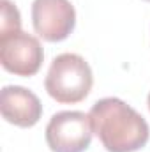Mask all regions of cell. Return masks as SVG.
Here are the masks:
<instances>
[{
  "mask_svg": "<svg viewBox=\"0 0 150 152\" xmlns=\"http://www.w3.org/2000/svg\"><path fill=\"white\" fill-rule=\"evenodd\" d=\"M90 122L108 152H134L147 145L150 127L133 106L118 97L99 99L90 108Z\"/></svg>",
  "mask_w": 150,
  "mask_h": 152,
  "instance_id": "6da1fadb",
  "label": "cell"
},
{
  "mask_svg": "<svg viewBox=\"0 0 150 152\" xmlns=\"http://www.w3.org/2000/svg\"><path fill=\"white\" fill-rule=\"evenodd\" d=\"M94 85V75L88 62L78 53L57 55L48 69L44 88L57 103L74 104L83 101Z\"/></svg>",
  "mask_w": 150,
  "mask_h": 152,
  "instance_id": "7a4b0ae2",
  "label": "cell"
},
{
  "mask_svg": "<svg viewBox=\"0 0 150 152\" xmlns=\"http://www.w3.org/2000/svg\"><path fill=\"white\" fill-rule=\"evenodd\" d=\"M92 122L83 112H58L44 131L51 152H85L92 142Z\"/></svg>",
  "mask_w": 150,
  "mask_h": 152,
  "instance_id": "3957f363",
  "label": "cell"
},
{
  "mask_svg": "<svg viewBox=\"0 0 150 152\" xmlns=\"http://www.w3.org/2000/svg\"><path fill=\"white\" fill-rule=\"evenodd\" d=\"M44 51L37 37L23 30L0 36V62L7 73L16 76H34L41 69Z\"/></svg>",
  "mask_w": 150,
  "mask_h": 152,
  "instance_id": "277c9868",
  "label": "cell"
},
{
  "mask_svg": "<svg viewBox=\"0 0 150 152\" xmlns=\"http://www.w3.org/2000/svg\"><path fill=\"white\" fill-rule=\"evenodd\" d=\"M32 23L36 34L44 41H64L76 27L74 5L69 0H34Z\"/></svg>",
  "mask_w": 150,
  "mask_h": 152,
  "instance_id": "5b68a950",
  "label": "cell"
},
{
  "mask_svg": "<svg viewBox=\"0 0 150 152\" xmlns=\"http://www.w3.org/2000/svg\"><path fill=\"white\" fill-rule=\"evenodd\" d=\"M0 112L9 124L32 127L42 115V104L32 90L20 85H5L0 92Z\"/></svg>",
  "mask_w": 150,
  "mask_h": 152,
  "instance_id": "8992f818",
  "label": "cell"
},
{
  "mask_svg": "<svg viewBox=\"0 0 150 152\" xmlns=\"http://www.w3.org/2000/svg\"><path fill=\"white\" fill-rule=\"evenodd\" d=\"M2 20H0V36H7L11 32L21 30V16L18 7L11 0H0Z\"/></svg>",
  "mask_w": 150,
  "mask_h": 152,
  "instance_id": "52a82bcc",
  "label": "cell"
},
{
  "mask_svg": "<svg viewBox=\"0 0 150 152\" xmlns=\"http://www.w3.org/2000/svg\"><path fill=\"white\" fill-rule=\"evenodd\" d=\"M149 110H150V92H149Z\"/></svg>",
  "mask_w": 150,
  "mask_h": 152,
  "instance_id": "ba28073f",
  "label": "cell"
},
{
  "mask_svg": "<svg viewBox=\"0 0 150 152\" xmlns=\"http://www.w3.org/2000/svg\"><path fill=\"white\" fill-rule=\"evenodd\" d=\"M147 2H150V0H147Z\"/></svg>",
  "mask_w": 150,
  "mask_h": 152,
  "instance_id": "9c48e42d",
  "label": "cell"
}]
</instances>
